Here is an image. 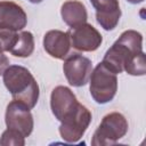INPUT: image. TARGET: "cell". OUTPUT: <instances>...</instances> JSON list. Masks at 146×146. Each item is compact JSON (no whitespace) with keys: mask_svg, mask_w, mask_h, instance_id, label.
Masks as SVG:
<instances>
[{"mask_svg":"<svg viewBox=\"0 0 146 146\" xmlns=\"http://www.w3.org/2000/svg\"><path fill=\"white\" fill-rule=\"evenodd\" d=\"M2 81L13 99L32 110L39 100V84L32 73L24 66L9 65L2 74Z\"/></svg>","mask_w":146,"mask_h":146,"instance_id":"6da1fadb","label":"cell"},{"mask_svg":"<svg viewBox=\"0 0 146 146\" xmlns=\"http://www.w3.org/2000/svg\"><path fill=\"white\" fill-rule=\"evenodd\" d=\"M143 51V35L138 31L127 30L104 55L102 63L115 74L122 73L129 60Z\"/></svg>","mask_w":146,"mask_h":146,"instance_id":"7a4b0ae2","label":"cell"},{"mask_svg":"<svg viewBox=\"0 0 146 146\" xmlns=\"http://www.w3.org/2000/svg\"><path fill=\"white\" fill-rule=\"evenodd\" d=\"M89 90L92 99L100 105L113 100L117 91V76L102 62L92 70L89 78Z\"/></svg>","mask_w":146,"mask_h":146,"instance_id":"3957f363","label":"cell"},{"mask_svg":"<svg viewBox=\"0 0 146 146\" xmlns=\"http://www.w3.org/2000/svg\"><path fill=\"white\" fill-rule=\"evenodd\" d=\"M128 121L125 116L119 112L106 114L91 138L92 146H108L113 145L123 138L128 132Z\"/></svg>","mask_w":146,"mask_h":146,"instance_id":"277c9868","label":"cell"},{"mask_svg":"<svg viewBox=\"0 0 146 146\" xmlns=\"http://www.w3.org/2000/svg\"><path fill=\"white\" fill-rule=\"evenodd\" d=\"M63 72L71 86L83 87L89 82L92 72V63L88 57L79 52H72L64 58Z\"/></svg>","mask_w":146,"mask_h":146,"instance_id":"5b68a950","label":"cell"},{"mask_svg":"<svg viewBox=\"0 0 146 146\" xmlns=\"http://www.w3.org/2000/svg\"><path fill=\"white\" fill-rule=\"evenodd\" d=\"M90 122L91 112L84 105L80 104L79 108L72 116L60 122L59 135L67 143H76L83 137Z\"/></svg>","mask_w":146,"mask_h":146,"instance_id":"8992f818","label":"cell"},{"mask_svg":"<svg viewBox=\"0 0 146 146\" xmlns=\"http://www.w3.org/2000/svg\"><path fill=\"white\" fill-rule=\"evenodd\" d=\"M5 122L7 128L18 131L25 138L32 133L34 127V121L30 108L23 103L15 99H13L7 105Z\"/></svg>","mask_w":146,"mask_h":146,"instance_id":"52a82bcc","label":"cell"},{"mask_svg":"<svg viewBox=\"0 0 146 146\" xmlns=\"http://www.w3.org/2000/svg\"><path fill=\"white\" fill-rule=\"evenodd\" d=\"M78 102L73 91L65 86H57L52 89L50 95V108L54 116L63 122L72 116L79 108Z\"/></svg>","mask_w":146,"mask_h":146,"instance_id":"ba28073f","label":"cell"},{"mask_svg":"<svg viewBox=\"0 0 146 146\" xmlns=\"http://www.w3.org/2000/svg\"><path fill=\"white\" fill-rule=\"evenodd\" d=\"M67 33L70 35L71 47L79 51H95L103 42V36L98 30L88 23L73 27L67 31Z\"/></svg>","mask_w":146,"mask_h":146,"instance_id":"9c48e42d","label":"cell"},{"mask_svg":"<svg viewBox=\"0 0 146 146\" xmlns=\"http://www.w3.org/2000/svg\"><path fill=\"white\" fill-rule=\"evenodd\" d=\"M27 24L24 9L13 1H0V30L18 32Z\"/></svg>","mask_w":146,"mask_h":146,"instance_id":"30bf717a","label":"cell"},{"mask_svg":"<svg viewBox=\"0 0 146 146\" xmlns=\"http://www.w3.org/2000/svg\"><path fill=\"white\" fill-rule=\"evenodd\" d=\"M90 2L95 9L97 23L105 31L114 30L121 17L119 0H90Z\"/></svg>","mask_w":146,"mask_h":146,"instance_id":"8fae6325","label":"cell"},{"mask_svg":"<svg viewBox=\"0 0 146 146\" xmlns=\"http://www.w3.org/2000/svg\"><path fill=\"white\" fill-rule=\"evenodd\" d=\"M43 48L46 52L56 59H64L71 49L70 35L67 32L50 30L43 36Z\"/></svg>","mask_w":146,"mask_h":146,"instance_id":"7c38bea8","label":"cell"},{"mask_svg":"<svg viewBox=\"0 0 146 146\" xmlns=\"http://www.w3.org/2000/svg\"><path fill=\"white\" fill-rule=\"evenodd\" d=\"M60 15L64 23L71 29L87 23L88 13L86 6L78 0H67L60 7Z\"/></svg>","mask_w":146,"mask_h":146,"instance_id":"4fadbf2b","label":"cell"},{"mask_svg":"<svg viewBox=\"0 0 146 146\" xmlns=\"http://www.w3.org/2000/svg\"><path fill=\"white\" fill-rule=\"evenodd\" d=\"M33 51H34V36L29 31H23L18 33L14 46L9 50V52L15 57H22V58L31 56Z\"/></svg>","mask_w":146,"mask_h":146,"instance_id":"5bb4252c","label":"cell"},{"mask_svg":"<svg viewBox=\"0 0 146 146\" xmlns=\"http://www.w3.org/2000/svg\"><path fill=\"white\" fill-rule=\"evenodd\" d=\"M128 74L133 76H141L146 73V60H145V54L144 51L139 52L135 57H132L129 63L124 66V70Z\"/></svg>","mask_w":146,"mask_h":146,"instance_id":"9a60e30c","label":"cell"},{"mask_svg":"<svg viewBox=\"0 0 146 146\" xmlns=\"http://www.w3.org/2000/svg\"><path fill=\"white\" fill-rule=\"evenodd\" d=\"M0 145L2 146H24L25 145V137L16 130L7 128L1 137H0Z\"/></svg>","mask_w":146,"mask_h":146,"instance_id":"2e32d148","label":"cell"},{"mask_svg":"<svg viewBox=\"0 0 146 146\" xmlns=\"http://www.w3.org/2000/svg\"><path fill=\"white\" fill-rule=\"evenodd\" d=\"M17 32L0 30V54H3L5 51H9L11 49L17 39Z\"/></svg>","mask_w":146,"mask_h":146,"instance_id":"e0dca14e","label":"cell"},{"mask_svg":"<svg viewBox=\"0 0 146 146\" xmlns=\"http://www.w3.org/2000/svg\"><path fill=\"white\" fill-rule=\"evenodd\" d=\"M8 66H9V58L6 55L0 54V75L3 74V72Z\"/></svg>","mask_w":146,"mask_h":146,"instance_id":"ac0fdd59","label":"cell"},{"mask_svg":"<svg viewBox=\"0 0 146 146\" xmlns=\"http://www.w3.org/2000/svg\"><path fill=\"white\" fill-rule=\"evenodd\" d=\"M128 2H130V3H132V5H137V3H140V2H143L144 0H127Z\"/></svg>","mask_w":146,"mask_h":146,"instance_id":"d6986e66","label":"cell"},{"mask_svg":"<svg viewBox=\"0 0 146 146\" xmlns=\"http://www.w3.org/2000/svg\"><path fill=\"white\" fill-rule=\"evenodd\" d=\"M29 1H30L31 3H35V5H36V3H41L43 0H29Z\"/></svg>","mask_w":146,"mask_h":146,"instance_id":"ffe728a7","label":"cell"}]
</instances>
